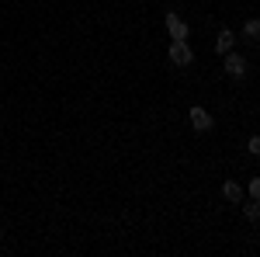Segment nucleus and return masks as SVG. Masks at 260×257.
Wrapping results in <instances>:
<instances>
[{"label": "nucleus", "instance_id": "10", "mask_svg": "<svg viewBox=\"0 0 260 257\" xmlns=\"http://www.w3.org/2000/svg\"><path fill=\"white\" fill-rule=\"evenodd\" d=\"M246 150H250L253 157H260V136H253V139H250V142H246Z\"/></svg>", "mask_w": 260, "mask_h": 257}, {"label": "nucleus", "instance_id": "6", "mask_svg": "<svg viewBox=\"0 0 260 257\" xmlns=\"http://www.w3.org/2000/svg\"><path fill=\"white\" fill-rule=\"evenodd\" d=\"M222 195H225V202H243V188L236 181H225L222 184Z\"/></svg>", "mask_w": 260, "mask_h": 257}, {"label": "nucleus", "instance_id": "4", "mask_svg": "<svg viewBox=\"0 0 260 257\" xmlns=\"http://www.w3.org/2000/svg\"><path fill=\"white\" fill-rule=\"evenodd\" d=\"M167 32H170V35H174V42H187V24H184V21L177 18V14H174V11H167Z\"/></svg>", "mask_w": 260, "mask_h": 257}, {"label": "nucleus", "instance_id": "8", "mask_svg": "<svg viewBox=\"0 0 260 257\" xmlns=\"http://www.w3.org/2000/svg\"><path fill=\"white\" fill-rule=\"evenodd\" d=\"M243 216L250 222H260V205H243Z\"/></svg>", "mask_w": 260, "mask_h": 257}, {"label": "nucleus", "instance_id": "7", "mask_svg": "<svg viewBox=\"0 0 260 257\" xmlns=\"http://www.w3.org/2000/svg\"><path fill=\"white\" fill-rule=\"evenodd\" d=\"M243 35H246V39H260V21L250 18L246 24H243Z\"/></svg>", "mask_w": 260, "mask_h": 257}, {"label": "nucleus", "instance_id": "9", "mask_svg": "<svg viewBox=\"0 0 260 257\" xmlns=\"http://www.w3.org/2000/svg\"><path fill=\"white\" fill-rule=\"evenodd\" d=\"M250 198L260 202V178H250Z\"/></svg>", "mask_w": 260, "mask_h": 257}, {"label": "nucleus", "instance_id": "1", "mask_svg": "<svg viewBox=\"0 0 260 257\" xmlns=\"http://www.w3.org/2000/svg\"><path fill=\"white\" fill-rule=\"evenodd\" d=\"M222 66H225V73H229L233 80L246 77V60H243V56H236V52H225V63H222Z\"/></svg>", "mask_w": 260, "mask_h": 257}, {"label": "nucleus", "instance_id": "2", "mask_svg": "<svg viewBox=\"0 0 260 257\" xmlns=\"http://www.w3.org/2000/svg\"><path fill=\"white\" fill-rule=\"evenodd\" d=\"M167 56H170V63H174V66H187V63L194 60V56H191V49H187V42H174V45H170V52H167Z\"/></svg>", "mask_w": 260, "mask_h": 257}, {"label": "nucleus", "instance_id": "5", "mask_svg": "<svg viewBox=\"0 0 260 257\" xmlns=\"http://www.w3.org/2000/svg\"><path fill=\"white\" fill-rule=\"evenodd\" d=\"M233 42H236V35L222 28V32H219V39H215V52H219V56H225V52H233Z\"/></svg>", "mask_w": 260, "mask_h": 257}, {"label": "nucleus", "instance_id": "3", "mask_svg": "<svg viewBox=\"0 0 260 257\" xmlns=\"http://www.w3.org/2000/svg\"><path fill=\"white\" fill-rule=\"evenodd\" d=\"M187 119H191V125H194V132H208L215 122H212V115L205 111V108H191L187 111Z\"/></svg>", "mask_w": 260, "mask_h": 257}]
</instances>
